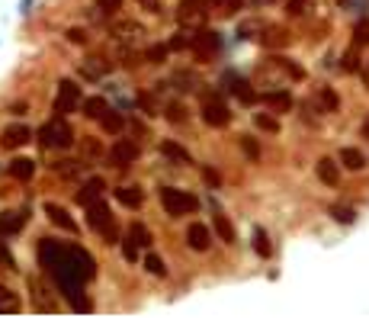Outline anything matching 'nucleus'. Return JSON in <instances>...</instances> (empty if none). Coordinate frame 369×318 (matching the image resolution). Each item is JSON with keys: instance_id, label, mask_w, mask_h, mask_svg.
Returning <instances> with one entry per match:
<instances>
[{"instance_id": "nucleus-22", "label": "nucleus", "mask_w": 369, "mask_h": 318, "mask_svg": "<svg viewBox=\"0 0 369 318\" xmlns=\"http://www.w3.org/2000/svg\"><path fill=\"white\" fill-rule=\"evenodd\" d=\"M19 309H23V299H19V293H13L10 286L0 283V312H7V315H17Z\"/></svg>"}, {"instance_id": "nucleus-31", "label": "nucleus", "mask_w": 369, "mask_h": 318, "mask_svg": "<svg viewBox=\"0 0 369 318\" xmlns=\"http://www.w3.org/2000/svg\"><path fill=\"white\" fill-rule=\"evenodd\" d=\"M254 251H257V257H263V260H270V257H273V244H270L267 232H263L261 225L254 228Z\"/></svg>"}, {"instance_id": "nucleus-6", "label": "nucleus", "mask_w": 369, "mask_h": 318, "mask_svg": "<svg viewBox=\"0 0 369 318\" xmlns=\"http://www.w3.org/2000/svg\"><path fill=\"white\" fill-rule=\"evenodd\" d=\"M209 0H180V7H177V23L186 26V29H199L209 17Z\"/></svg>"}, {"instance_id": "nucleus-35", "label": "nucleus", "mask_w": 369, "mask_h": 318, "mask_svg": "<svg viewBox=\"0 0 369 318\" xmlns=\"http://www.w3.org/2000/svg\"><path fill=\"white\" fill-rule=\"evenodd\" d=\"M315 3H318V0H286V13H289V17H305V13H311Z\"/></svg>"}, {"instance_id": "nucleus-23", "label": "nucleus", "mask_w": 369, "mask_h": 318, "mask_svg": "<svg viewBox=\"0 0 369 318\" xmlns=\"http://www.w3.org/2000/svg\"><path fill=\"white\" fill-rule=\"evenodd\" d=\"M81 109H84L87 119H97V122H100V119L109 113V103L103 100V97H87V100L81 103Z\"/></svg>"}, {"instance_id": "nucleus-28", "label": "nucleus", "mask_w": 369, "mask_h": 318, "mask_svg": "<svg viewBox=\"0 0 369 318\" xmlns=\"http://www.w3.org/2000/svg\"><path fill=\"white\" fill-rule=\"evenodd\" d=\"M142 267L148 270L151 276H158V280H164V276H167V264H164V257H158L154 251H148L142 257Z\"/></svg>"}, {"instance_id": "nucleus-32", "label": "nucleus", "mask_w": 369, "mask_h": 318, "mask_svg": "<svg viewBox=\"0 0 369 318\" xmlns=\"http://www.w3.org/2000/svg\"><path fill=\"white\" fill-rule=\"evenodd\" d=\"M209 7L215 13H222V17H238L244 10V0H209Z\"/></svg>"}, {"instance_id": "nucleus-20", "label": "nucleus", "mask_w": 369, "mask_h": 318, "mask_svg": "<svg viewBox=\"0 0 369 318\" xmlns=\"http://www.w3.org/2000/svg\"><path fill=\"white\" fill-rule=\"evenodd\" d=\"M337 161H341L347 170H363V168H366V154H363L360 148H350V145H347V148H341Z\"/></svg>"}, {"instance_id": "nucleus-52", "label": "nucleus", "mask_w": 369, "mask_h": 318, "mask_svg": "<svg viewBox=\"0 0 369 318\" xmlns=\"http://www.w3.org/2000/svg\"><path fill=\"white\" fill-rule=\"evenodd\" d=\"M138 3H142V0H138Z\"/></svg>"}, {"instance_id": "nucleus-27", "label": "nucleus", "mask_w": 369, "mask_h": 318, "mask_svg": "<svg viewBox=\"0 0 369 318\" xmlns=\"http://www.w3.org/2000/svg\"><path fill=\"white\" fill-rule=\"evenodd\" d=\"M318 106H321V113H337V109H341V97H337L334 87H321L318 90Z\"/></svg>"}, {"instance_id": "nucleus-30", "label": "nucleus", "mask_w": 369, "mask_h": 318, "mask_svg": "<svg viewBox=\"0 0 369 318\" xmlns=\"http://www.w3.org/2000/svg\"><path fill=\"white\" fill-rule=\"evenodd\" d=\"M254 126L261 129V132L277 135L279 132V113H254Z\"/></svg>"}, {"instance_id": "nucleus-44", "label": "nucleus", "mask_w": 369, "mask_h": 318, "mask_svg": "<svg viewBox=\"0 0 369 318\" xmlns=\"http://www.w3.org/2000/svg\"><path fill=\"white\" fill-rule=\"evenodd\" d=\"M113 33H116L119 39H122V35L132 39V35H142V26H138V23H122V26H113Z\"/></svg>"}, {"instance_id": "nucleus-18", "label": "nucleus", "mask_w": 369, "mask_h": 318, "mask_svg": "<svg viewBox=\"0 0 369 318\" xmlns=\"http://www.w3.org/2000/svg\"><path fill=\"white\" fill-rule=\"evenodd\" d=\"M261 100L267 103L273 113H289V109H293V93L289 90H267Z\"/></svg>"}, {"instance_id": "nucleus-8", "label": "nucleus", "mask_w": 369, "mask_h": 318, "mask_svg": "<svg viewBox=\"0 0 369 318\" xmlns=\"http://www.w3.org/2000/svg\"><path fill=\"white\" fill-rule=\"evenodd\" d=\"M138 158H142V148H138L135 138H119V142L109 148V161H113L116 168H129V164H135Z\"/></svg>"}, {"instance_id": "nucleus-42", "label": "nucleus", "mask_w": 369, "mask_h": 318, "mask_svg": "<svg viewBox=\"0 0 369 318\" xmlns=\"http://www.w3.org/2000/svg\"><path fill=\"white\" fill-rule=\"evenodd\" d=\"M241 148H244V154H247L251 161L261 158V145H257V138H251V135H241Z\"/></svg>"}, {"instance_id": "nucleus-9", "label": "nucleus", "mask_w": 369, "mask_h": 318, "mask_svg": "<svg viewBox=\"0 0 369 318\" xmlns=\"http://www.w3.org/2000/svg\"><path fill=\"white\" fill-rule=\"evenodd\" d=\"M33 138V129L29 126H23V122H10L3 132H0V145L7 151H17V148H23L26 142Z\"/></svg>"}, {"instance_id": "nucleus-12", "label": "nucleus", "mask_w": 369, "mask_h": 318, "mask_svg": "<svg viewBox=\"0 0 369 318\" xmlns=\"http://www.w3.org/2000/svg\"><path fill=\"white\" fill-rule=\"evenodd\" d=\"M42 209H45V216H49L51 222L61 228V232H67V234H77V232H81V228H77V222L71 218V212H67L65 206H58V202H45Z\"/></svg>"}, {"instance_id": "nucleus-48", "label": "nucleus", "mask_w": 369, "mask_h": 318, "mask_svg": "<svg viewBox=\"0 0 369 318\" xmlns=\"http://www.w3.org/2000/svg\"><path fill=\"white\" fill-rule=\"evenodd\" d=\"M26 109H29V103H26V100H19V103H13V106H10V113H13V116H23Z\"/></svg>"}, {"instance_id": "nucleus-17", "label": "nucleus", "mask_w": 369, "mask_h": 318, "mask_svg": "<svg viewBox=\"0 0 369 318\" xmlns=\"http://www.w3.org/2000/svg\"><path fill=\"white\" fill-rule=\"evenodd\" d=\"M270 67H277V71H283L289 81H305V67L295 65L293 58H286V55H273V58H267Z\"/></svg>"}, {"instance_id": "nucleus-24", "label": "nucleus", "mask_w": 369, "mask_h": 318, "mask_svg": "<svg viewBox=\"0 0 369 318\" xmlns=\"http://www.w3.org/2000/svg\"><path fill=\"white\" fill-rule=\"evenodd\" d=\"M161 154H164L167 161H177V164H193L190 151H186L183 145H177V142H161Z\"/></svg>"}, {"instance_id": "nucleus-41", "label": "nucleus", "mask_w": 369, "mask_h": 318, "mask_svg": "<svg viewBox=\"0 0 369 318\" xmlns=\"http://www.w3.org/2000/svg\"><path fill=\"white\" fill-rule=\"evenodd\" d=\"M199 170H202V180H206L212 190H222V177H218V170L212 168V164H202Z\"/></svg>"}, {"instance_id": "nucleus-46", "label": "nucleus", "mask_w": 369, "mask_h": 318, "mask_svg": "<svg viewBox=\"0 0 369 318\" xmlns=\"http://www.w3.org/2000/svg\"><path fill=\"white\" fill-rule=\"evenodd\" d=\"M0 264H3L7 270H17V264H13V257H10L7 248H0Z\"/></svg>"}, {"instance_id": "nucleus-15", "label": "nucleus", "mask_w": 369, "mask_h": 318, "mask_svg": "<svg viewBox=\"0 0 369 318\" xmlns=\"http://www.w3.org/2000/svg\"><path fill=\"white\" fill-rule=\"evenodd\" d=\"M341 161H334V158H321L318 164H315V174H318V180L325 186H337L341 184Z\"/></svg>"}, {"instance_id": "nucleus-50", "label": "nucleus", "mask_w": 369, "mask_h": 318, "mask_svg": "<svg viewBox=\"0 0 369 318\" xmlns=\"http://www.w3.org/2000/svg\"><path fill=\"white\" fill-rule=\"evenodd\" d=\"M360 77H363V84H366V90H369V65H363V71H360Z\"/></svg>"}, {"instance_id": "nucleus-25", "label": "nucleus", "mask_w": 369, "mask_h": 318, "mask_svg": "<svg viewBox=\"0 0 369 318\" xmlns=\"http://www.w3.org/2000/svg\"><path fill=\"white\" fill-rule=\"evenodd\" d=\"M231 84H235V87H231V90H235V97L244 103V106H254V103L261 100V97H257V90H254L247 81H241V77H231Z\"/></svg>"}, {"instance_id": "nucleus-26", "label": "nucleus", "mask_w": 369, "mask_h": 318, "mask_svg": "<svg viewBox=\"0 0 369 318\" xmlns=\"http://www.w3.org/2000/svg\"><path fill=\"white\" fill-rule=\"evenodd\" d=\"M126 234H129V238H132L135 244H138V248H145V251L151 248V228L145 225V222H132Z\"/></svg>"}, {"instance_id": "nucleus-7", "label": "nucleus", "mask_w": 369, "mask_h": 318, "mask_svg": "<svg viewBox=\"0 0 369 318\" xmlns=\"http://www.w3.org/2000/svg\"><path fill=\"white\" fill-rule=\"evenodd\" d=\"M218 49H222V39H218V33H212V29H206V26H199V29L193 33L190 51H193L199 61H212L218 55Z\"/></svg>"}, {"instance_id": "nucleus-49", "label": "nucleus", "mask_w": 369, "mask_h": 318, "mask_svg": "<svg viewBox=\"0 0 369 318\" xmlns=\"http://www.w3.org/2000/svg\"><path fill=\"white\" fill-rule=\"evenodd\" d=\"M360 135H363V138H366V142H369V113H366V116H363V126H360Z\"/></svg>"}, {"instance_id": "nucleus-3", "label": "nucleus", "mask_w": 369, "mask_h": 318, "mask_svg": "<svg viewBox=\"0 0 369 318\" xmlns=\"http://www.w3.org/2000/svg\"><path fill=\"white\" fill-rule=\"evenodd\" d=\"M161 209L170 218L193 216L199 209V196H193L190 190H180V186H161Z\"/></svg>"}, {"instance_id": "nucleus-47", "label": "nucleus", "mask_w": 369, "mask_h": 318, "mask_svg": "<svg viewBox=\"0 0 369 318\" xmlns=\"http://www.w3.org/2000/svg\"><path fill=\"white\" fill-rule=\"evenodd\" d=\"M142 7L148 10V13H161V0H142Z\"/></svg>"}, {"instance_id": "nucleus-21", "label": "nucleus", "mask_w": 369, "mask_h": 318, "mask_svg": "<svg viewBox=\"0 0 369 318\" xmlns=\"http://www.w3.org/2000/svg\"><path fill=\"white\" fill-rule=\"evenodd\" d=\"M212 232H215L225 244H238V232H235V225H231V218H228V216L212 218Z\"/></svg>"}, {"instance_id": "nucleus-13", "label": "nucleus", "mask_w": 369, "mask_h": 318, "mask_svg": "<svg viewBox=\"0 0 369 318\" xmlns=\"http://www.w3.org/2000/svg\"><path fill=\"white\" fill-rule=\"evenodd\" d=\"M289 42H293V33L286 26H263V35H261L263 49H286Z\"/></svg>"}, {"instance_id": "nucleus-10", "label": "nucleus", "mask_w": 369, "mask_h": 318, "mask_svg": "<svg viewBox=\"0 0 369 318\" xmlns=\"http://www.w3.org/2000/svg\"><path fill=\"white\" fill-rule=\"evenodd\" d=\"M26 222H29V216H26L23 209L0 212V241H3V238H13V234H19L26 228Z\"/></svg>"}, {"instance_id": "nucleus-5", "label": "nucleus", "mask_w": 369, "mask_h": 318, "mask_svg": "<svg viewBox=\"0 0 369 318\" xmlns=\"http://www.w3.org/2000/svg\"><path fill=\"white\" fill-rule=\"evenodd\" d=\"M202 122L212 129H225L228 122H231V109H228L222 93H209V97L202 100Z\"/></svg>"}, {"instance_id": "nucleus-37", "label": "nucleus", "mask_w": 369, "mask_h": 318, "mask_svg": "<svg viewBox=\"0 0 369 318\" xmlns=\"http://www.w3.org/2000/svg\"><path fill=\"white\" fill-rule=\"evenodd\" d=\"M190 42H193V35L186 33V26H180L167 45H170V51H183V49H190Z\"/></svg>"}, {"instance_id": "nucleus-16", "label": "nucleus", "mask_w": 369, "mask_h": 318, "mask_svg": "<svg viewBox=\"0 0 369 318\" xmlns=\"http://www.w3.org/2000/svg\"><path fill=\"white\" fill-rule=\"evenodd\" d=\"M103 190H106V180L103 177H90L84 186H81V193H77V202L81 206H90V202H97V200H103Z\"/></svg>"}, {"instance_id": "nucleus-34", "label": "nucleus", "mask_w": 369, "mask_h": 318, "mask_svg": "<svg viewBox=\"0 0 369 318\" xmlns=\"http://www.w3.org/2000/svg\"><path fill=\"white\" fill-rule=\"evenodd\" d=\"M353 45H360V49L369 45V17H360L353 23Z\"/></svg>"}, {"instance_id": "nucleus-45", "label": "nucleus", "mask_w": 369, "mask_h": 318, "mask_svg": "<svg viewBox=\"0 0 369 318\" xmlns=\"http://www.w3.org/2000/svg\"><path fill=\"white\" fill-rule=\"evenodd\" d=\"M65 39L71 45H87V29H81V26H74V29H65Z\"/></svg>"}, {"instance_id": "nucleus-40", "label": "nucleus", "mask_w": 369, "mask_h": 318, "mask_svg": "<svg viewBox=\"0 0 369 318\" xmlns=\"http://www.w3.org/2000/svg\"><path fill=\"white\" fill-rule=\"evenodd\" d=\"M167 51H170V45H151V49L145 51V61H151V65H164Z\"/></svg>"}, {"instance_id": "nucleus-51", "label": "nucleus", "mask_w": 369, "mask_h": 318, "mask_svg": "<svg viewBox=\"0 0 369 318\" xmlns=\"http://www.w3.org/2000/svg\"><path fill=\"white\" fill-rule=\"evenodd\" d=\"M29 7H33V0H23V7H19V13H29Z\"/></svg>"}, {"instance_id": "nucleus-19", "label": "nucleus", "mask_w": 369, "mask_h": 318, "mask_svg": "<svg viewBox=\"0 0 369 318\" xmlns=\"http://www.w3.org/2000/svg\"><path fill=\"white\" fill-rule=\"evenodd\" d=\"M10 177H13V180H33L35 177V161L33 158H17V161H10Z\"/></svg>"}, {"instance_id": "nucleus-33", "label": "nucleus", "mask_w": 369, "mask_h": 318, "mask_svg": "<svg viewBox=\"0 0 369 318\" xmlns=\"http://www.w3.org/2000/svg\"><path fill=\"white\" fill-rule=\"evenodd\" d=\"M341 61H344L341 67H344L347 74H356V71H363V65H360V45H350V49L344 51V58H341Z\"/></svg>"}, {"instance_id": "nucleus-14", "label": "nucleus", "mask_w": 369, "mask_h": 318, "mask_svg": "<svg viewBox=\"0 0 369 318\" xmlns=\"http://www.w3.org/2000/svg\"><path fill=\"white\" fill-rule=\"evenodd\" d=\"M113 196H116V202L122 209H142L145 206V193H142V186H135V184L113 190Z\"/></svg>"}, {"instance_id": "nucleus-11", "label": "nucleus", "mask_w": 369, "mask_h": 318, "mask_svg": "<svg viewBox=\"0 0 369 318\" xmlns=\"http://www.w3.org/2000/svg\"><path fill=\"white\" fill-rule=\"evenodd\" d=\"M186 244H190V251H209L212 248V228L202 225V222H193V225L186 228Z\"/></svg>"}, {"instance_id": "nucleus-36", "label": "nucleus", "mask_w": 369, "mask_h": 318, "mask_svg": "<svg viewBox=\"0 0 369 318\" xmlns=\"http://www.w3.org/2000/svg\"><path fill=\"white\" fill-rule=\"evenodd\" d=\"M331 216H334V222H341V225H353L356 212H353V206H341V202H334V206H331Z\"/></svg>"}, {"instance_id": "nucleus-38", "label": "nucleus", "mask_w": 369, "mask_h": 318, "mask_svg": "<svg viewBox=\"0 0 369 318\" xmlns=\"http://www.w3.org/2000/svg\"><path fill=\"white\" fill-rule=\"evenodd\" d=\"M164 116H167V122H186V106L183 103H167V109H164Z\"/></svg>"}, {"instance_id": "nucleus-39", "label": "nucleus", "mask_w": 369, "mask_h": 318, "mask_svg": "<svg viewBox=\"0 0 369 318\" xmlns=\"http://www.w3.org/2000/svg\"><path fill=\"white\" fill-rule=\"evenodd\" d=\"M93 7L100 10L103 17H116V13H122V0H97Z\"/></svg>"}, {"instance_id": "nucleus-1", "label": "nucleus", "mask_w": 369, "mask_h": 318, "mask_svg": "<svg viewBox=\"0 0 369 318\" xmlns=\"http://www.w3.org/2000/svg\"><path fill=\"white\" fill-rule=\"evenodd\" d=\"M87 228L100 234L106 244H119V241H122V238H119L116 216H113V209H109L103 200H97V202H90V206H87Z\"/></svg>"}, {"instance_id": "nucleus-29", "label": "nucleus", "mask_w": 369, "mask_h": 318, "mask_svg": "<svg viewBox=\"0 0 369 318\" xmlns=\"http://www.w3.org/2000/svg\"><path fill=\"white\" fill-rule=\"evenodd\" d=\"M100 126L106 135H122V129H126V119H122V113H116V109H109L106 116L100 119Z\"/></svg>"}, {"instance_id": "nucleus-4", "label": "nucleus", "mask_w": 369, "mask_h": 318, "mask_svg": "<svg viewBox=\"0 0 369 318\" xmlns=\"http://www.w3.org/2000/svg\"><path fill=\"white\" fill-rule=\"evenodd\" d=\"M84 103V93H81V84H74L71 77L58 81V93H55V116H71L77 113Z\"/></svg>"}, {"instance_id": "nucleus-2", "label": "nucleus", "mask_w": 369, "mask_h": 318, "mask_svg": "<svg viewBox=\"0 0 369 318\" xmlns=\"http://www.w3.org/2000/svg\"><path fill=\"white\" fill-rule=\"evenodd\" d=\"M39 145L42 151H65L74 145V126L67 122V116H51L42 129H39Z\"/></svg>"}, {"instance_id": "nucleus-43", "label": "nucleus", "mask_w": 369, "mask_h": 318, "mask_svg": "<svg viewBox=\"0 0 369 318\" xmlns=\"http://www.w3.org/2000/svg\"><path fill=\"white\" fill-rule=\"evenodd\" d=\"M119 244H122V257H126L129 264H138V244H135L129 234H126V238H122Z\"/></svg>"}]
</instances>
